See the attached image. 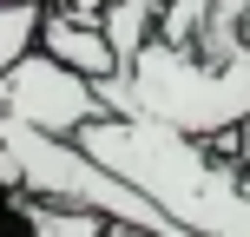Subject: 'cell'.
Listing matches in <instances>:
<instances>
[{"mask_svg": "<svg viewBox=\"0 0 250 237\" xmlns=\"http://www.w3.org/2000/svg\"><path fill=\"white\" fill-rule=\"evenodd\" d=\"M40 7L46 0H0V73L40 40Z\"/></svg>", "mask_w": 250, "mask_h": 237, "instance_id": "obj_7", "label": "cell"}, {"mask_svg": "<svg viewBox=\"0 0 250 237\" xmlns=\"http://www.w3.org/2000/svg\"><path fill=\"white\" fill-rule=\"evenodd\" d=\"M79 145L105 172H119L132 191H145L158 211H171L185 231H198V237H250V185L204 151V138L171 132L158 119L99 112L79 132Z\"/></svg>", "mask_w": 250, "mask_h": 237, "instance_id": "obj_1", "label": "cell"}, {"mask_svg": "<svg viewBox=\"0 0 250 237\" xmlns=\"http://www.w3.org/2000/svg\"><path fill=\"white\" fill-rule=\"evenodd\" d=\"M60 7H79V13H99L105 0H60Z\"/></svg>", "mask_w": 250, "mask_h": 237, "instance_id": "obj_10", "label": "cell"}, {"mask_svg": "<svg viewBox=\"0 0 250 237\" xmlns=\"http://www.w3.org/2000/svg\"><path fill=\"white\" fill-rule=\"evenodd\" d=\"M112 237H151V231H125V224H119V231H112Z\"/></svg>", "mask_w": 250, "mask_h": 237, "instance_id": "obj_11", "label": "cell"}, {"mask_svg": "<svg viewBox=\"0 0 250 237\" xmlns=\"http://www.w3.org/2000/svg\"><path fill=\"white\" fill-rule=\"evenodd\" d=\"M158 13H165V0H105L99 7V26H105V40H112L119 66H132L138 53L158 40Z\"/></svg>", "mask_w": 250, "mask_h": 237, "instance_id": "obj_5", "label": "cell"}, {"mask_svg": "<svg viewBox=\"0 0 250 237\" xmlns=\"http://www.w3.org/2000/svg\"><path fill=\"white\" fill-rule=\"evenodd\" d=\"M0 178H7V185H20V172H13V151L0 145Z\"/></svg>", "mask_w": 250, "mask_h": 237, "instance_id": "obj_9", "label": "cell"}, {"mask_svg": "<svg viewBox=\"0 0 250 237\" xmlns=\"http://www.w3.org/2000/svg\"><path fill=\"white\" fill-rule=\"evenodd\" d=\"M0 237H40L33 231V191L0 178Z\"/></svg>", "mask_w": 250, "mask_h": 237, "instance_id": "obj_8", "label": "cell"}, {"mask_svg": "<svg viewBox=\"0 0 250 237\" xmlns=\"http://www.w3.org/2000/svg\"><path fill=\"white\" fill-rule=\"evenodd\" d=\"M33 46L53 53L60 66H73V73H86L92 86H105V79L125 73L119 53H112V40H105V26H99V13L60 7V0H46V7H40V40H33Z\"/></svg>", "mask_w": 250, "mask_h": 237, "instance_id": "obj_4", "label": "cell"}, {"mask_svg": "<svg viewBox=\"0 0 250 237\" xmlns=\"http://www.w3.org/2000/svg\"><path fill=\"white\" fill-rule=\"evenodd\" d=\"M33 231L40 237H112L119 224L86 204H60V198H33Z\"/></svg>", "mask_w": 250, "mask_h": 237, "instance_id": "obj_6", "label": "cell"}, {"mask_svg": "<svg viewBox=\"0 0 250 237\" xmlns=\"http://www.w3.org/2000/svg\"><path fill=\"white\" fill-rule=\"evenodd\" d=\"M99 86L73 66H60L53 53L26 46L20 60L0 73V119L7 125H33V132H53V138H79L92 119H99Z\"/></svg>", "mask_w": 250, "mask_h": 237, "instance_id": "obj_3", "label": "cell"}, {"mask_svg": "<svg viewBox=\"0 0 250 237\" xmlns=\"http://www.w3.org/2000/svg\"><path fill=\"white\" fill-rule=\"evenodd\" d=\"M99 106L125 119H158L191 138H224L250 119V40L230 46L224 60H198L151 40L119 79L99 86Z\"/></svg>", "mask_w": 250, "mask_h": 237, "instance_id": "obj_2", "label": "cell"}]
</instances>
